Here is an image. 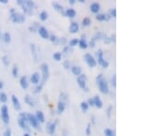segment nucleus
I'll use <instances>...</instances> for the list:
<instances>
[{
    "instance_id": "6ab92c4d",
    "label": "nucleus",
    "mask_w": 166,
    "mask_h": 136,
    "mask_svg": "<svg viewBox=\"0 0 166 136\" xmlns=\"http://www.w3.org/2000/svg\"><path fill=\"white\" fill-rule=\"evenodd\" d=\"M78 45L79 46V48H80V49H83V50L87 49L88 47H89L88 42H86L85 38H83V36H82V39H81V40H79V44H78Z\"/></svg>"
},
{
    "instance_id": "c9c22d12",
    "label": "nucleus",
    "mask_w": 166,
    "mask_h": 136,
    "mask_svg": "<svg viewBox=\"0 0 166 136\" xmlns=\"http://www.w3.org/2000/svg\"><path fill=\"white\" fill-rule=\"evenodd\" d=\"M79 44V39H72V40H70V42H69V47H74V46H76V45H78Z\"/></svg>"
},
{
    "instance_id": "4be33fe9",
    "label": "nucleus",
    "mask_w": 166,
    "mask_h": 136,
    "mask_svg": "<svg viewBox=\"0 0 166 136\" xmlns=\"http://www.w3.org/2000/svg\"><path fill=\"white\" fill-rule=\"evenodd\" d=\"M71 72L76 76H79L81 74V67L80 66H72L71 67Z\"/></svg>"
},
{
    "instance_id": "ea45409f",
    "label": "nucleus",
    "mask_w": 166,
    "mask_h": 136,
    "mask_svg": "<svg viewBox=\"0 0 166 136\" xmlns=\"http://www.w3.org/2000/svg\"><path fill=\"white\" fill-rule=\"evenodd\" d=\"M109 16L111 17V18H115L116 17V9L115 8H112V9H110V11H109Z\"/></svg>"
},
{
    "instance_id": "bb28decb",
    "label": "nucleus",
    "mask_w": 166,
    "mask_h": 136,
    "mask_svg": "<svg viewBox=\"0 0 166 136\" xmlns=\"http://www.w3.org/2000/svg\"><path fill=\"white\" fill-rule=\"evenodd\" d=\"M31 53L33 55V58L35 61H37V48L35 44H31Z\"/></svg>"
},
{
    "instance_id": "4468645a",
    "label": "nucleus",
    "mask_w": 166,
    "mask_h": 136,
    "mask_svg": "<svg viewBox=\"0 0 166 136\" xmlns=\"http://www.w3.org/2000/svg\"><path fill=\"white\" fill-rule=\"evenodd\" d=\"M89 9H91V11L93 13V14H99V11L101 9V6L99 3L97 2H93L91 6H89Z\"/></svg>"
},
{
    "instance_id": "ddd939ff",
    "label": "nucleus",
    "mask_w": 166,
    "mask_h": 136,
    "mask_svg": "<svg viewBox=\"0 0 166 136\" xmlns=\"http://www.w3.org/2000/svg\"><path fill=\"white\" fill-rule=\"evenodd\" d=\"M79 24L77 22L73 21V22L70 23V25H69L68 30H69V32H70V33H72V34L77 33L79 31Z\"/></svg>"
},
{
    "instance_id": "4d7b16f0",
    "label": "nucleus",
    "mask_w": 166,
    "mask_h": 136,
    "mask_svg": "<svg viewBox=\"0 0 166 136\" xmlns=\"http://www.w3.org/2000/svg\"><path fill=\"white\" fill-rule=\"evenodd\" d=\"M22 3H23V0H17V4H18V5L21 6Z\"/></svg>"
},
{
    "instance_id": "7c9ffc66",
    "label": "nucleus",
    "mask_w": 166,
    "mask_h": 136,
    "mask_svg": "<svg viewBox=\"0 0 166 136\" xmlns=\"http://www.w3.org/2000/svg\"><path fill=\"white\" fill-rule=\"evenodd\" d=\"M12 76L13 77H18L19 76V68L16 64H14L12 67Z\"/></svg>"
},
{
    "instance_id": "c03bdc74",
    "label": "nucleus",
    "mask_w": 166,
    "mask_h": 136,
    "mask_svg": "<svg viewBox=\"0 0 166 136\" xmlns=\"http://www.w3.org/2000/svg\"><path fill=\"white\" fill-rule=\"evenodd\" d=\"M4 136H11V130L9 128H8L4 132Z\"/></svg>"
},
{
    "instance_id": "c85d7f7f",
    "label": "nucleus",
    "mask_w": 166,
    "mask_h": 136,
    "mask_svg": "<svg viewBox=\"0 0 166 136\" xmlns=\"http://www.w3.org/2000/svg\"><path fill=\"white\" fill-rule=\"evenodd\" d=\"M8 101V96L5 92H0V102L1 103H6Z\"/></svg>"
},
{
    "instance_id": "0eeeda50",
    "label": "nucleus",
    "mask_w": 166,
    "mask_h": 136,
    "mask_svg": "<svg viewBox=\"0 0 166 136\" xmlns=\"http://www.w3.org/2000/svg\"><path fill=\"white\" fill-rule=\"evenodd\" d=\"M41 71H42V76H43V80H42V82L44 83L48 79V77H49V67H48L47 64L44 63L41 64Z\"/></svg>"
},
{
    "instance_id": "58836bf2",
    "label": "nucleus",
    "mask_w": 166,
    "mask_h": 136,
    "mask_svg": "<svg viewBox=\"0 0 166 136\" xmlns=\"http://www.w3.org/2000/svg\"><path fill=\"white\" fill-rule=\"evenodd\" d=\"M44 83L40 82V83L37 85V86H36V88H35V90H34V92H35V93H38V92L42 91V89H43V86H44Z\"/></svg>"
},
{
    "instance_id": "f03ea898",
    "label": "nucleus",
    "mask_w": 166,
    "mask_h": 136,
    "mask_svg": "<svg viewBox=\"0 0 166 136\" xmlns=\"http://www.w3.org/2000/svg\"><path fill=\"white\" fill-rule=\"evenodd\" d=\"M18 124L19 126L23 129V130L29 131V122H28V118H27V113H19V119H18Z\"/></svg>"
},
{
    "instance_id": "4c0bfd02",
    "label": "nucleus",
    "mask_w": 166,
    "mask_h": 136,
    "mask_svg": "<svg viewBox=\"0 0 166 136\" xmlns=\"http://www.w3.org/2000/svg\"><path fill=\"white\" fill-rule=\"evenodd\" d=\"M2 63L6 65V66H8L9 64V58L8 55H4L2 57Z\"/></svg>"
},
{
    "instance_id": "bf43d9fd",
    "label": "nucleus",
    "mask_w": 166,
    "mask_h": 136,
    "mask_svg": "<svg viewBox=\"0 0 166 136\" xmlns=\"http://www.w3.org/2000/svg\"><path fill=\"white\" fill-rule=\"evenodd\" d=\"M0 3H1V4H6V3H8V0H0Z\"/></svg>"
},
{
    "instance_id": "20e7f679",
    "label": "nucleus",
    "mask_w": 166,
    "mask_h": 136,
    "mask_svg": "<svg viewBox=\"0 0 166 136\" xmlns=\"http://www.w3.org/2000/svg\"><path fill=\"white\" fill-rule=\"evenodd\" d=\"M25 16L24 14H21V13H19V12H14L12 14H10V20L13 23H23L25 21Z\"/></svg>"
},
{
    "instance_id": "9b49d317",
    "label": "nucleus",
    "mask_w": 166,
    "mask_h": 136,
    "mask_svg": "<svg viewBox=\"0 0 166 136\" xmlns=\"http://www.w3.org/2000/svg\"><path fill=\"white\" fill-rule=\"evenodd\" d=\"M11 101H12L13 107L15 108V110H21L20 102H19V98L15 96V95H12V96H11Z\"/></svg>"
},
{
    "instance_id": "7ed1b4c3",
    "label": "nucleus",
    "mask_w": 166,
    "mask_h": 136,
    "mask_svg": "<svg viewBox=\"0 0 166 136\" xmlns=\"http://www.w3.org/2000/svg\"><path fill=\"white\" fill-rule=\"evenodd\" d=\"M34 4L33 1H31V0H23V3L21 5V8H22V10L24 11V13L26 14H32L33 12V9H34Z\"/></svg>"
},
{
    "instance_id": "39448f33",
    "label": "nucleus",
    "mask_w": 166,
    "mask_h": 136,
    "mask_svg": "<svg viewBox=\"0 0 166 136\" xmlns=\"http://www.w3.org/2000/svg\"><path fill=\"white\" fill-rule=\"evenodd\" d=\"M0 114H1V120L5 124L9 123V108L6 105H3L0 108Z\"/></svg>"
},
{
    "instance_id": "cd10ccee",
    "label": "nucleus",
    "mask_w": 166,
    "mask_h": 136,
    "mask_svg": "<svg viewBox=\"0 0 166 136\" xmlns=\"http://www.w3.org/2000/svg\"><path fill=\"white\" fill-rule=\"evenodd\" d=\"M39 18H40V19L42 20V21H45V20L48 18V13L45 10L42 11L40 13V15H39Z\"/></svg>"
},
{
    "instance_id": "680f3d73",
    "label": "nucleus",
    "mask_w": 166,
    "mask_h": 136,
    "mask_svg": "<svg viewBox=\"0 0 166 136\" xmlns=\"http://www.w3.org/2000/svg\"><path fill=\"white\" fill-rule=\"evenodd\" d=\"M79 3H85V0H78Z\"/></svg>"
},
{
    "instance_id": "dca6fc26",
    "label": "nucleus",
    "mask_w": 166,
    "mask_h": 136,
    "mask_svg": "<svg viewBox=\"0 0 166 136\" xmlns=\"http://www.w3.org/2000/svg\"><path fill=\"white\" fill-rule=\"evenodd\" d=\"M46 130L49 134H54L55 132V123H54V122H47Z\"/></svg>"
},
{
    "instance_id": "13d9d810",
    "label": "nucleus",
    "mask_w": 166,
    "mask_h": 136,
    "mask_svg": "<svg viewBox=\"0 0 166 136\" xmlns=\"http://www.w3.org/2000/svg\"><path fill=\"white\" fill-rule=\"evenodd\" d=\"M3 87H4V83L2 82V81H0V90L3 89Z\"/></svg>"
},
{
    "instance_id": "2f4dec72",
    "label": "nucleus",
    "mask_w": 166,
    "mask_h": 136,
    "mask_svg": "<svg viewBox=\"0 0 166 136\" xmlns=\"http://www.w3.org/2000/svg\"><path fill=\"white\" fill-rule=\"evenodd\" d=\"M91 22H92V20L89 18H84L82 19V26L83 27H88L91 25Z\"/></svg>"
},
{
    "instance_id": "de8ad7c7",
    "label": "nucleus",
    "mask_w": 166,
    "mask_h": 136,
    "mask_svg": "<svg viewBox=\"0 0 166 136\" xmlns=\"http://www.w3.org/2000/svg\"><path fill=\"white\" fill-rule=\"evenodd\" d=\"M112 85H113L114 87H115V86H116V76H115V74L112 78Z\"/></svg>"
},
{
    "instance_id": "5fc2aeb1",
    "label": "nucleus",
    "mask_w": 166,
    "mask_h": 136,
    "mask_svg": "<svg viewBox=\"0 0 166 136\" xmlns=\"http://www.w3.org/2000/svg\"><path fill=\"white\" fill-rule=\"evenodd\" d=\"M110 40H111V42H115V34H113V35H111Z\"/></svg>"
},
{
    "instance_id": "72a5a7b5",
    "label": "nucleus",
    "mask_w": 166,
    "mask_h": 136,
    "mask_svg": "<svg viewBox=\"0 0 166 136\" xmlns=\"http://www.w3.org/2000/svg\"><path fill=\"white\" fill-rule=\"evenodd\" d=\"M102 37H103V34L102 32H97V33H95V35L92 38V40H93L94 42H96V40H101Z\"/></svg>"
},
{
    "instance_id": "1a4fd4ad",
    "label": "nucleus",
    "mask_w": 166,
    "mask_h": 136,
    "mask_svg": "<svg viewBox=\"0 0 166 136\" xmlns=\"http://www.w3.org/2000/svg\"><path fill=\"white\" fill-rule=\"evenodd\" d=\"M27 118H28V122H29V124L32 128L37 129L39 127V122L36 120V118H35V116H34V115H32L31 113H28L27 114Z\"/></svg>"
},
{
    "instance_id": "393cba45",
    "label": "nucleus",
    "mask_w": 166,
    "mask_h": 136,
    "mask_svg": "<svg viewBox=\"0 0 166 136\" xmlns=\"http://www.w3.org/2000/svg\"><path fill=\"white\" fill-rule=\"evenodd\" d=\"M24 101H25L26 103L29 105V106H31V107H34V106H35V103H34V101L32 100L31 97H30L29 95H26V96H25Z\"/></svg>"
},
{
    "instance_id": "8fccbe9b",
    "label": "nucleus",
    "mask_w": 166,
    "mask_h": 136,
    "mask_svg": "<svg viewBox=\"0 0 166 136\" xmlns=\"http://www.w3.org/2000/svg\"><path fill=\"white\" fill-rule=\"evenodd\" d=\"M64 67L66 68V69H68V68L69 67H70V64H69V62H68V61H66V62L64 63Z\"/></svg>"
},
{
    "instance_id": "412c9836",
    "label": "nucleus",
    "mask_w": 166,
    "mask_h": 136,
    "mask_svg": "<svg viewBox=\"0 0 166 136\" xmlns=\"http://www.w3.org/2000/svg\"><path fill=\"white\" fill-rule=\"evenodd\" d=\"M52 6H54V8L55 10H57V11L62 13V14H64V13H65V11H64V8H63V6H62L60 4H58L57 2H53V3H52Z\"/></svg>"
},
{
    "instance_id": "49530a36",
    "label": "nucleus",
    "mask_w": 166,
    "mask_h": 136,
    "mask_svg": "<svg viewBox=\"0 0 166 136\" xmlns=\"http://www.w3.org/2000/svg\"><path fill=\"white\" fill-rule=\"evenodd\" d=\"M103 68H107L108 66H109V63L107 62V61L106 60H104V61H103V62H102V64H101Z\"/></svg>"
},
{
    "instance_id": "423d86ee",
    "label": "nucleus",
    "mask_w": 166,
    "mask_h": 136,
    "mask_svg": "<svg viewBox=\"0 0 166 136\" xmlns=\"http://www.w3.org/2000/svg\"><path fill=\"white\" fill-rule=\"evenodd\" d=\"M86 81H87V76L84 74H81L80 76H79L78 78H77V83H78L79 86L81 88V89H84L86 92H88V87L86 86Z\"/></svg>"
},
{
    "instance_id": "9d476101",
    "label": "nucleus",
    "mask_w": 166,
    "mask_h": 136,
    "mask_svg": "<svg viewBox=\"0 0 166 136\" xmlns=\"http://www.w3.org/2000/svg\"><path fill=\"white\" fill-rule=\"evenodd\" d=\"M37 30H38L39 35L43 39H49L50 35H49V32H48V30H46V28H44V27H43V26H41L37 29Z\"/></svg>"
},
{
    "instance_id": "a19ab883",
    "label": "nucleus",
    "mask_w": 166,
    "mask_h": 136,
    "mask_svg": "<svg viewBox=\"0 0 166 136\" xmlns=\"http://www.w3.org/2000/svg\"><path fill=\"white\" fill-rule=\"evenodd\" d=\"M49 40H51L52 42H54V43H57V42H58V38L55 36V35H51V36H49Z\"/></svg>"
},
{
    "instance_id": "864d4df0",
    "label": "nucleus",
    "mask_w": 166,
    "mask_h": 136,
    "mask_svg": "<svg viewBox=\"0 0 166 136\" xmlns=\"http://www.w3.org/2000/svg\"><path fill=\"white\" fill-rule=\"evenodd\" d=\"M70 52V47L69 46H66L65 48H64V52L65 53H67V52Z\"/></svg>"
},
{
    "instance_id": "5701e85b",
    "label": "nucleus",
    "mask_w": 166,
    "mask_h": 136,
    "mask_svg": "<svg viewBox=\"0 0 166 136\" xmlns=\"http://www.w3.org/2000/svg\"><path fill=\"white\" fill-rule=\"evenodd\" d=\"M97 60H98V63L99 64H102V62L104 61V59H103V52H102V50H99L98 52H97ZM96 60V61H97Z\"/></svg>"
},
{
    "instance_id": "b1692460",
    "label": "nucleus",
    "mask_w": 166,
    "mask_h": 136,
    "mask_svg": "<svg viewBox=\"0 0 166 136\" xmlns=\"http://www.w3.org/2000/svg\"><path fill=\"white\" fill-rule=\"evenodd\" d=\"M66 110V104L64 101H59L58 104H57V111L58 113H62L64 112V110Z\"/></svg>"
},
{
    "instance_id": "052dcab7",
    "label": "nucleus",
    "mask_w": 166,
    "mask_h": 136,
    "mask_svg": "<svg viewBox=\"0 0 166 136\" xmlns=\"http://www.w3.org/2000/svg\"><path fill=\"white\" fill-rule=\"evenodd\" d=\"M76 3V0H69V4L70 5H74Z\"/></svg>"
},
{
    "instance_id": "3c124183",
    "label": "nucleus",
    "mask_w": 166,
    "mask_h": 136,
    "mask_svg": "<svg viewBox=\"0 0 166 136\" xmlns=\"http://www.w3.org/2000/svg\"><path fill=\"white\" fill-rule=\"evenodd\" d=\"M60 98H62V99H61V101H64V100H66V99H67L66 94H65V93H61V94H60Z\"/></svg>"
},
{
    "instance_id": "0e129e2a",
    "label": "nucleus",
    "mask_w": 166,
    "mask_h": 136,
    "mask_svg": "<svg viewBox=\"0 0 166 136\" xmlns=\"http://www.w3.org/2000/svg\"><path fill=\"white\" fill-rule=\"evenodd\" d=\"M0 136H1V135H0Z\"/></svg>"
},
{
    "instance_id": "e433bc0d",
    "label": "nucleus",
    "mask_w": 166,
    "mask_h": 136,
    "mask_svg": "<svg viewBox=\"0 0 166 136\" xmlns=\"http://www.w3.org/2000/svg\"><path fill=\"white\" fill-rule=\"evenodd\" d=\"M104 132V135H105V136H114V131L111 130V129H108V128L105 129L104 132Z\"/></svg>"
},
{
    "instance_id": "a211bd4d",
    "label": "nucleus",
    "mask_w": 166,
    "mask_h": 136,
    "mask_svg": "<svg viewBox=\"0 0 166 136\" xmlns=\"http://www.w3.org/2000/svg\"><path fill=\"white\" fill-rule=\"evenodd\" d=\"M36 118V120H38V122H44L45 121V117H44V114L43 113V111H41V110H38L36 111V114L34 115Z\"/></svg>"
},
{
    "instance_id": "c756f323",
    "label": "nucleus",
    "mask_w": 166,
    "mask_h": 136,
    "mask_svg": "<svg viewBox=\"0 0 166 136\" xmlns=\"http://www.w3.org/2000/svg\"><path fill=\"white\" fill-rule=\"evenodd\" d=\"M89 105H88V103L87 102H81L80 103V108H81V110L83 111V112H87L88 111V110H89Z\"/></svg>"
},
{
    "instance_id": "aec40b11",
    "label": "nucleus",
    "mask_w": 166,
    "mask_h": 136,
    "mask_svg": "<svg viewBox=\"0 0 166 136\" xmlns=\"http://www.w3.org/2000/svg\"><path fill=\"white\" fill-rule=\"evenodd\" d=\"M93 102H94V106L96 108H102V101L101 100L99 96H95L93 98Z\"/></svg>"
},
{
    "instance_id": "79ce46f5",
    "label": "nucleus",
    "mask_w": 166,
    "mask_h": 136,
    "mask_svg": "<svg viewBox=\"0 0 166 136\" xmlns=\"http://www.w3.org/2000/svg\"><path fill=\"white\" fill-rule=\"evenodd\" d=\"M112 110H113V106H109L108 108H107V117L108 118H111V113H112Z\"/></svg>"
},
{
    "instance_id": "473e14b6",
    "label": "nucleus",
    "mask_w": 166,
    "mask_h": 136,
    "mask_svg": "<svg viewBox=\"0 0 166 136\" xmlns=\"http://www.w3.org/2000/svg\"><path fill=\"white\" fill-rule=\"evenodd\" d=\"M95 18H96L97 20H99V21H106L105 14H97Z\"/></svg>"
},
{
    "instance_id": "f704fd0d",
    "label": "nucleus",
    "mask_w": 166,
    "mask_h": 136,
    "mask_svg": "<svg viewBox=\"0 0 166 136\" xmlns=\"http://www.w3.org/2000/svg\"><path fill=\"white\" fill-rule=\"evenodd\" d=\"M53 58H54V60L57 61V62H58V61H60L61 58H62V53L59 52H54V53L53 54Z\"/></svg>"
},
{
    "instance_id": "f3484780",
    "label": "nucleus",
    "mask_w": 166,
    "mask_h": 136,
    "mask_svg": "<svg viewBox=\"0 0 166 136\" xmlns=\"http://www.w3.org/2000/svg\"><path fill=\"white\" fill-rule=\"evenodd\" d=\"M76 14H77V13H76V10H75L74 8H67V9L65 11V13H64V15H65L66 17L69 18H75V17H76Z\"/></svg>"
},
{
    "instance_id": "f257e3e1",
    "label": "nucleus",
    "mask_w": 166,
    "mask_h": 136,
    "mask_svg": "<svg viewBox=\"0 0 166 136\" xmlns=\"http://www.w3.org/2000/svg\"><path fill=\"white\" fill-rule=\"evenodd\" d=\"M96 83L98 85L99 90L102 94H108L109 93V86L106 79L103 77L102 74H100L98 76L96 77Z\"/></svg>"
},
{
    "instance_id": "37998d69",
    "label": "nucleus",
    "mask_w": 166,
    "mask_h": 136,
    "mask_svg": "<svg viewBox=\"0 0 166 136\" xmlns=\"http://www.w3.org/2000/svg\"><path fill=\"white\" fill-rule=\"evenodd\" d=\"M103 42H104V43H106V44H109L110 42H111V40H110V38L108 37V36H106V35H103Z\"/></svg>"
},
{
    "instance_id": "09e8293b",
    "label": "nucleus",
    "mask_w": 166,
    "mask_h": 136,
    "mask_svg": "<svg viewBox=\"0 0 166 136\" xmlns=\"http://www.w3.org/2000/svg\"><path fill=\"white\" fill-rule=\"evenodd\" d=\"M88 105L89 106H91V107H92V106H94V102H93V98H89V100H88Z\"/></svg>"
},
{
    "instance_id": "f8f14e48",
    "label": "nucleus",
    "mask_w": 166,
    "mask_h": 136,
    "mask_svg": "<svg viewBox=\"0 0 166 136\" xmlns=\"http://www.w3.org/2000/svg\"><path fill=\"white\" fill-rule=\"evenodd\" d=\"M31 84L33 85H38L40 82H41V76H40V74L35 72V73H33L31 74Z\"/></svg>"
},
{
    "instance_id": "603ef678",
    "label": "nucleus",
    "mask_w": 166,
    "mask_h": 136,
    "mask_svg": "<svg viewBox=\"0 0 166 136\" xmlns=\"http://www.w3.org/2000/svg\"><path fill=\"white\" fill-rule=\"evenodd\" d=\"M95 43H96V42H94L93 40H91V42H89V43L88 45L91 46L92 48H94V47H95Z\"/></svg>"
},
{
    "instance_id": "6e6552de",
    "label": "nucleus",
    "mask_w": 166,
    "mask_h": 136,
    "mask_svg": "<svg viewBox=\"0 0 166 136\" xmlns=\"http://www.w3.org/2000/svg\"><path fill=\"white\" fill-rule=\"evenodd\" d=\"M84 60H85V62L87 63V64L89 67H95L97 65L96 59L92 55L91 53H86L84 55Z\"/></svg>"
},
{
    "instance_id": "a18cd8bd",
    "label": "nucleus",
    "mask_w": 166,
    "mask_h": 136,
    "mask_svg": "<svg viewBox=\"0 0 166 136\" xmlns=\"http://www.w3.org/2000/svg\"><path fill=\"white\" fill-rule=\"evenodd\" d=\"M86 134L89 135L91 134V123H88L87 128H86Z\"/></svg>"
},
{
    "instance_id": "a878e982",
    "label": "nucleus",
    "mask_w": 166,
    "mask_h": 136,
    "mask_svg": "<svg viewBox=\"0 0 166 136\" xmlns=\"http://www.w3.org/2000/svg\"><path fill=\"white\" fill-rule=\"evenodd\" d=\"M2 40H4V42L6 43H9L10 42V40H11V36H10V34L9 32H5L3 35H2Z\"/></svg>"
},
{
    "instance_id": "6e6d98bb",
    "label": "nucleus",
    "mask_w": 166,
    "mask_h": 136,
    "mask_svg": "<svg viewBox=\"0 0 166 136\" xmlns=\"http://www.w3.org/2000/svg\"><path fill=\"white\" fill-rule=\"evenodd\" d=\"M66 42H67V40H66L65 38H61V40H59V42H60V44H65V43H66Z\"/></svg>"
},
{
    "instance_id": "2eb2a0df",
    "label": "nucleus",
    "mask_w": 166,
    "mask_h": 136,
    "mask_svg": "<svg viewBox=\"0 0 166 136\" xmlns=\"http://www.w3.org/2000/svg\"><path fill=\"white\" fill-rule=\"evenodd\" d=\"M19 85L21 86L23 89H27L28 87H29V82H28V79L26 76H23L20 77L19 79Z\"/></svg>"
},
{
    "instance_id": "e2e57ef3",
    "label": "nucleus",
    "mask_w": 166,
    "mask_h": 136,
    "mask_svg": "<svg viewBox=\"0 0 166 136\" xmlns=\"http://www.w3.org/2000/svg\"><path fill=\"white\" fill-rule=\"evenodd\" d=\"M23 136H31V135H30L29 133H28V132H26V133H24V134H23Z\"/></svg>"
}]
</instances>
